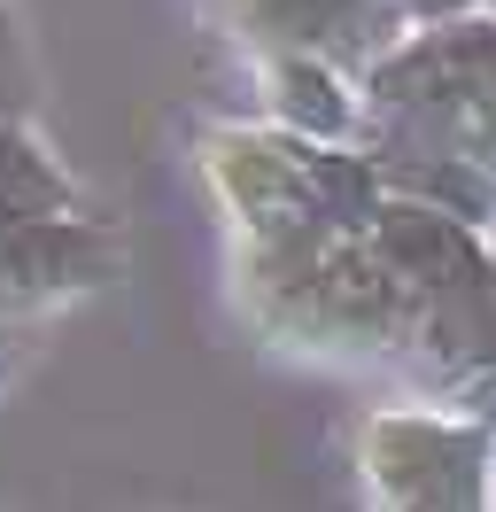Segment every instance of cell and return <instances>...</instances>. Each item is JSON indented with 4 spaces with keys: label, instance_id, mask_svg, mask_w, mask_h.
<instances>
[{
    "label": "cell",
    "instance_id": "obj_1",
    "mask_svg": "<svg viewBox=\"0 0 496 512\" xmlns=\"http://www.w3.org/2000/svg\"><path fill=\"white\" fill-rule=\"evenodd\" d=\"M489 443L473 427L442 419H388L372 427V481L396 497V512H489Z\"/></svg>",
    "mask_w": 496,
    "mask_h": 512
}]
</instances>
